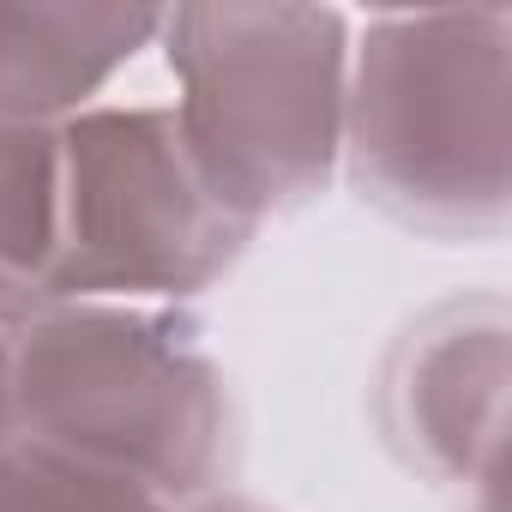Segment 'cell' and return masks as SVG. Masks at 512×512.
I'll list each match as a JSON object with an SVG mask.
<instances>
[{"label":"cell","mask_w":512,"mask_h":512,"mask_svg":"<svg viewBox=\"0 0 512 512\" xmlns=\"http://www.w3.org/2000/svg\"><path fill=\"white\" fill-rule=\"evenodd\" d=\"M7 350L19 440L127 476L163 506L217 494L229 392L175 308L49 302L19 320Z\"/></svg>","instance_id":"cell-1"},{"label":"cell","mask_w":512,"mask_h":512,"mask_svg":"<svg viewBox=\"0 0 512 512\" xmlns=\"http://www.w3.org/2000/svg\"><path fill=\"white\" fill-rule=\"evenodd\" d=\"M344 163L398 223L500 229L512 211V13H374L350 43Z\"/></svg>","instance_id":"cell-2"},{"label":"cell","mask_w":512,"mask_h":512,"mask_svg":"<svg viewBox=\"0 0 512 512\" xmlns=\"http://www.w3.org/2000/svg\"><path fill=\"white\" fill-rule=\"evenodd\" d=\"M175 127L211 193L260 229L326 193L344 163L350 13L338 7H163Z\"/></svg>","instance_id":"cell-3"},{"label":"cell","mask_w":512,"mask_h":512,"mask_svg":"<svg viewBox=\"0 0 512 512\" xmlns=\"http://www.w3.org/2000/svg\"><path fill=\"white\" fill-rule=\"evenodd\" d=\"M55 157L61 217L43 308H175L211 290L253 241V223L211 193L163 103H91L55 127Z\"/></svg>","instance_id":"cell-4"},{"label":"cell","mask_w":512,"mask_h":512,"mask_svg":"<svg viewBox=\"0 0 512 512\" xmlns=\"http://www.w3.org/2000/svg\"><path fill=\"white\" fill-rule=\"evenodd\" d=\"M506 410V320L500 308H458L410 344L398 374V428L446 482L494 488Z\"/></svg>","instance_id":"cell-5"},{"label":"cell","mask_w":512,"mask_h":512,"mask_svg":"<svg viewBox=\"0 0 512 512\" xmlns=\"http://www.w3.org/2000/svg\"><path fill=\"white\" fill-rule=\"evenodd\" d=\"M163 31V7L0 0V121L67 127Z\"/></svg>","instance_id":"cell-6"},{"label":"cell","mask_w":512,"mask_h":512,"mask_svg":"<svg viewBox=\"0 0 512 512\" xmlns=\"http://www.w3.org/2000/svg\"><path fill=\"white\" fill-rule=\"evenodd\" d=\"M61 217V157L49 127L0 121V320L43 308Z\"/></svg>","instance_id":"cell-7"},{"label":"cell","mask_w":512,"mask_h":512,"mask_svg":"<svg viewBox=\"0 0 512 512\" xmlns=\"http://www.w3.org/2000/svg\"><path fill=\"white\" fill-rule=\"evenodd\" d=\"M0 512H175L127 476L61 458L37 440L0 446Z\"/></svg>","instance_id":"cell-8"},{"label":"cell","mask_w":512,"mask_h":512,"mask_svg":"<svg viewBox=\"0 0 512 512\" xmlns=\"http://www.w3.org/2000/svg\"><path fill=\"white\" fill-rule=\"evenodd\" d=\"M19 440V422H13V350H7V332H0V446Z\"/></svg>","instance_id":"cell-9"},{"label":"cell","mask_w":512,"mask_h":512,"mask_svg":"<svg viewBox=\"0 0 512 512\" xmlns=\"http://www.w3.org/2000/svg\"><path fill=\"white\" fill-rule=\"evenodd\" d=\"M175 512H266V506H253V500H241V494H199V500H187V506H175Z\"/></svg>","instance_id":"cell-10"}]
</instances>
